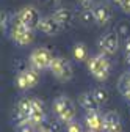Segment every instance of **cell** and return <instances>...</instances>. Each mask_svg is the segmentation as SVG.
I'll return each instance as SVG.
<instances>
[{"label": "cell", "mask_w": 130, "mask_h": 132, "mask_svg": "<svg viewBox=\"0 0 130 132\" xmlns=\"http://www.w3.org/2000/svg\"><path fill=\"white\" fill-rule=\"evenodd\" d=\"M88 69L89 72L99 80H105L108 79V74H110V60L107 58V55L104 52H100L99 55H94V57H89L88 61Z\"/></svg>", "instance_id": "1"}, {"label": "cell", "mask_w": 130, "mask_h": 132, "mask_svg": "<svg viewBox=\"0 0 130 132\" xmlns=\"http://www.w3.org/2000/svg\"><path fill=\"white\" fill-rule=\"evenodd\" d=\"M53 112L63 123H71L75 117V107L72 101L66 96H58L53 101Z\"/></svg>", "instance_id": "2"}, {"label": "cell", "mask_w": 130, "mask_h": 132, "mask_svg": "<svg viewBox=\"0 0 130 132\" xmlns=\"http://www.w3.org/2000/svg\"><path fill=\"white\" fill-rule=\"evenodd\" d=\"M49 69L52 71V74L57 79H60L63 82L71 80L72 76H74L71 63L66 58H63V57H53V61H52V64H50V68H49Z\"/></svg>", "instance_id": "3"}, {"label": "cell", "mask_w": 130, "mask_h": 132, "mask_svg": "<svg viewBox=\"0 0 130 132\" xmlns=\"http://www.w3.org/2000/svg\"><path fill=\"white\" fill-rule=\"evenodd\" d=\"M52 61H53V55L50 54V51H47L44 47L35 49L30 55V64L33 66V69H36V71H42V69L50 68Z\"/></svg>", "instance_id": "4"}, {"label": "cell", "mask_w": 130, "mask_h": 132, "mask_svg": "<svg viewBox=\"0 0 130 132\" xmlns=\"http://www.w3.org/2000/svg\"><path fill=\"white\" fill-rule=\"evenodd\" d=\"M17 16L19 19L28 27V28H38L39 27V22H41V18H39V11L35 8V6H24L22 10L17 11Z\"/></svg>", "instance_id": "5"}, {"label": "cell", "mask_w": 130, "mask_h": 132, "mask_svg": "<svg viewBox=\"0 0 130 132\" xmlns=\"http://www.w3.org/2000/svg\"><path fill=\"white\" fill-rule=\"evenodd\" d=\"M118 33H107V35L100 39V49L104 54H116L119 49V39Z\"/></svg>", "instance_id": "6"}, {"label": "cell", "mask_w": 130, "mask_h": 132, "mask_svg": "<svg viewBox=\"0 0 130 132\" xmlns=\"http://www.w3.org/2000/svg\"><path fill=\"white\" fill-rule=\"evenodd\" d=\"M102 132H121V120L116 112H107L104 115Z\"/></svg>", "instance_id": "7"}, {"label": "cell", "mask_w": 130, "mask_h": 132, "mask_svg": "<svg viewBox=\"0 0 130 132\" xmlns=\"http://www.w3.org/2000/svg\"><path fill=\"white\" fill-rule=\"evenodd\" d=\"M86 126L89 127V130L92 132H100L104 127V117L99 112H88L86 117H85Z\"/></svg>", "instance_id": "8"}, {"label": "cell", "mask_w": 130, "mask_h": 132, "mask_svg": "<svg viewBox=\"0 0 130 132\" xmlns=\"http://www.w3.org/2000/svg\"><path fill=\"white\" fill-rule=\"evenodd\" d=\"M78 104L88 112H99V107H100V104L96 101L92 93H82L78 96Z\"/></svg>", "instance_id": "9"}, {"label": "cell", "mask_w": 130, "mask_h": 132, "mask_svg": "<svg viewBox=\"0 0 130 132\" xmlns=\"http://www.w3.org/2000/svg\"><path fill=\"white\" fill-rule=\"evenodd\" d=\"M38 28L42 33H45V35H55V33H58L61 30V25L50 16V18H42Z\"/></svg>", "instance_id": "10"}, {"label": "cell", "mask_w": 130, "mask_h": 132, "mask_svg": "<svg viewBox=\"0 0 130 132\" xmlns=\"http://www.w3.org/2000/svg\"><path fill=\"white\" fill-rule=\"evenodd\" d=\"M92 13H94L96 22L99 24V25H105L111 19V11H110V8L107 5H97V6H94Z\"/></svg>", "instance_id": "11"}, {"label": "cell", "mask_w": 130, "mask_h": 132, "mask_svg": "<svg viewBox=\"0 0 130 132\" xmlns=\"http://www.w3.org/2000/svg\"><path fill=\"white\" fill-rule=\"evenodd\" d=\"M52 18L60 24V25H71L74 21V13L68 8H58L57 11H53Z\"/></svg>", "instance_id": "12"}, {"label": "cell", "mask_w": 130, "mask_h": 132, "mask_svg": "<svg viewBox=\"0 0 130 132\" xmlns=\"http://www.w3.org/2000/svg\"><path fill=\"white\" fill-rule=\"evenodd\" d=\"M72 54H74V58H75L77 61H88V58H89V57H88V49H86V46H85L83 43L75 44Z\"/></svg>", "instance_id": "13"}, {"label": "cell", "mask_w": 130, "mask_h": 132, "mask_svg": "<svg viewBox=\"0 0 130 132\" xmlns=\"http://www.w3.org/2000/svg\"><path fill=\"white\" fill-rule=\"evenodd\" d=\"M17 110L22 112L24 115H27V117H30V113L33 112V101L28 97H22L17 104Z\"/></svg>", "instance_id": "14"}, {"label": "cell", "mask_w": 130, "mask_h": 132, "mask_svg": "<svg viewBox=\"0 0 130 132\" xmlns=\"http://www.w3.org/2000/svg\"><path fill=\"white\" fill-rule=\"evenodd\" d=\"M13 39L17 43V44H21V46H27V44H30L31 41L35 39V35H33V30H28L27 33H24V35H17V36H13Z\"/></svg>", "instance_id": "15"}, {"label": "cell", "mask_w": 130, "mask_h": 132, "mask_svg": "<svg viewBox=\"0 0 130 132\" xmlns=\"http://www.w3.org/2000/svg\"><path fill=\"white\" fill-rule=\"evenodd\" d=\"M92 96L96 97V101L99 102L100 105L105 104L108 99H110V94H108V91H107L105 88H94V90H92Z\"/></svg>", "instance_id": "16"}, {"label": "cell", "mask_w": 130, "mask_h": 132, "mask_svg": "<svg viewBox=\"0 0 130 132\" xmlns=\"http://www.w3.org/2000/svg\"><path fill=\"white\" fill-rule=\"evenodd\" d=\"M25 74H27V80H28V87L30 88L36 87L38 82H39V71H36V69L31 68V69H27Z\"/></svg>", "instance_id": "17"}, {"label": "cell", "mask_w": 130, "mask_h": 132, "mask_svg": "<svg viewBox=\"0 0 130 132\" xmlns=\"http://www.w3.org/2000/svg\"><path fill=\"white\" fill-rule=\"evenodd\" d=\"M28 121H30L31 126H39V124H42V121H44V112L33 110V112L30 113V117H28Z\"/></svg>", "instance_id": "18"}, {"label": "cell", "mask_w": 130, "mask_h": 132, "mask_svg": "<svg viewBox=\"0 0 130 132\" xmlns=\"http://www.w3.org/2000/svg\"><path fill=\"white\" fill-rule=\"evenodd\" d=\"M16 85L19 87V90H27V88H30V87H28V80H27L25 71L17 74V77H16Z\"/></svg>", "instance_id": "19"}, {"label": "cell", "mask_w": 130, "mask_h": 132, "mask_svg": "<svg viewBox=\"0 0 130 132\" xmlns=\"http://www.w3.org/2000/svg\"><path fill=\"white\" fill-rule=\"evenodd\" d=\"M119 90L122 91V94L127 93V91H130V76L128 74H124L121 77V80H119Z\"/></svg>", "instance_id": "20"}, {"label": "cell", "mask_w": 130, "mask_h": 132, "mask_svg": "<svg viewBox=\"0 0 130 132\" xmlns=\"http://www.w3.org/2000/svg\"><path fill=\"white\" fill-rule=\"evenodd\" d=\"M80 18H82V22H83V24H91V22L96 21L92 10H85V11L82 13V16H80Z\"/></svg>", "instance_id": "21"}, {"label": "cell", "mask_w": 130, "mask_h": 132, "mask_svg": "<svg viewBox=\"0 0 130 132\" xmlns=\"http://www.w3.org/2000/svg\"><path fill=\"white\" fill-rule=\"evenodd\" d=\"M10 24V14L6 11H2V14H0V27H2V30H5Z\"/></svg>", "instance_id": "22"}, {"label": "cell", "mask_w": 130, "mask_h": 132, "mask_svg": "<svg viewBox=\"0 0 130 132\" xmlns=\"http://www.w3.org/2000/svg\"><path fill=\"white\" fill-rule=\"evenodd\" d=\"M68 132H82V127H80L78 123L71 121V123H68Z\"/></svg>", "instance_id": "23"}, {"label": "cell", "mask_w": 130, "mask_h": 132, "mask_svg": "<svg viewBox=\"0 0 130 132\" xmlns=\"http://www.w3.org/2000/svg\"><path fill=\"white\" fill-rule=\"evenodd\" d=\"M31 101H33V110H41V112H44V104H42V101H41V99H38V97H33Z\"/></svg>", "instance_id": "24"}, {"label": "cell", "mask_w": 130, "mask_h": 132, "mask_svg": "<svg viewBox=\"0 0 130 132\" xmlns=\"http://www.w3.org/2000/svg\"><path fill=\"white\" fill-rule=\"evenodd\" d=\"M47 129L50 130V132H61V126H60L58 121H50V124H49Z\"/></svg>", "instance_id": "25"}, {"label": "cell", "mask_w": 130, "mask_h": 132, "mask_svg": "<svg viewBox=\"0 0 130 132\" xmlns=\"http://www.w3.org/2000/svg\"><path fill=\"white\" fill-rule=\"evenodd\" d=\"M16 129H17V132H35V129H33L31 124H24V126H19Z\"/></svg>", "instance_id": "26"}, {"label": "cell", "mask_w": 130, "mask_h": 132, "mask_svg": "<svg viewBox=\"0 0 130 132\" xmlns=\"http://www.w3.org/2000/svg\"><path fill=\"white\" fill-rule=\"evenodd\" d=\"M78 3L82 5L85 10H89V8L92 6V0H78Z\"/></svg>", "instance_id": "27"}, {"label": "cell", "mask_w": 130, "mask_h": 132, "mask_svg": "<svg viewBox=\"0 0 130 132\" xmlns=\"http://www.w3.org/2000/svg\"><path fill=\"white\" fill-rule=\"evenodd\" d=\"M121 8L125 13H130V0H122V2H121Z\"/></svg>", "instance_id": "28"}, {"label": "cell", "mask_w": 130, "mask_h": 132, "mask_svg": "<svg viewBox=\"0 0 130 132\" xmlns=\"http://www.w3.org/2000/svg\"><path fill=\"white\" fill-rule=\"evenodd\" d=\"M125 51H127V55L130 54V38L127 39V43H125Z\"/></svg>", "instance_id": "29"}, {"label": "cell", "mask_w": 130, "mask_h": 132, "mask_svg": "<svg viewBox=\"0 0 130 132\" xmlns=\"http://www.w3.org/2000/svg\"><path fill=\"white\" fill-rule=\"evenodd\" d=\"M38 132H50V130H49L47 127H39V129H38Z\"/></svg>", "instance_id": "30"}, {"label": "cell", "mask_w": 130, "mask_h": 132, "mask_svg": "<svg viewBox=\"0 0 130 132\" xmlns=\"http://www.w3.org/2000/svg\"><path fill=\"white\" fill-rule=\"evenodd\" d=\"M124 96H125V99L130 102V91H127V93H124Z\"/></svg>", "instance_id": "31"}, {"label": "cell", "mask_w": 130, "mask_h": 132, "mask_svg": "<svg viewBox=\"0 0 130 132\" xmlns=\"http://www.w3.org/2000/svg\"><path fill=\"white\" fill-rule=\"evenodd\" d=\"M111 2H115V3H118V5H121V2H122V0H111Z\"/></svg>", "instance_id": "32"}, {"label": "cell", "mask_w": 130, "mask_h": 132, "mask_svg": "<svg viewBox=\"0 0 130 132\" xmlns=\"http://www.w3.org/2000/svg\"><path fill=\"white\" fill-rule=\"evenodd\" d=\"M127 64H128V66H130V54H128V55H127Z\"/></svg>", "instance_id": "33"}, {"label": "cell", "mask_w": 130, "mask_h": 132, "mask_svg": "<svg viewBox=\"0 0 130 132\" xmlns=\"http://www.w3.org/2000/svg\"><path fill=\"white\" fill-rule=\"evenodd\" d=\"M53 2H55V3H57V2H60V0H53Z\"/></svg>", "instance_id": "34"}, {"label": "cell", "mask_w": 130, "mask_h": 132, "mask_svg": "<svg viewBox=\"0 0 130 132\" xmlns=\"http://www.w3.org/2000/svg\"><path fill=\"white\" fill-rule=\"evenodd\" d=\"M89 132H92V130H89Z\"/></svg>", "instance_id": "35"}]
</instances>
